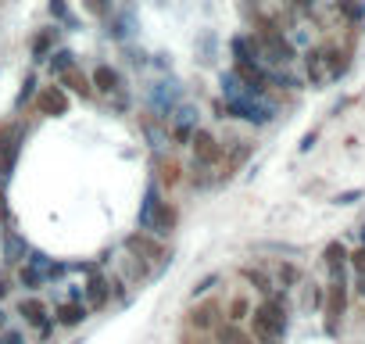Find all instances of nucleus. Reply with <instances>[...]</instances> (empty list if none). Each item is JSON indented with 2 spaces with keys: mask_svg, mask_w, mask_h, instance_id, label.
<instances>
[{
  "mask_svg": "<svg viewBox=\"0 0 365 344\" xmlns=\"http://www.w3.org/2000/svg\"><path fill=\"white\" fill-rule=\"evenodd\" d=\"M19 315L26 319V326H43V323H51V315H47V305L43 301H36V298H26L22 305H19Z\"/></svg>",
  "mask_w": 365,
  "mask_h": 344,
  "instance_id": "19",
  "label": "nucleus"
},
{
  "mask_svg": "<svg viewBox=\"0 0 365 344\" xmlns=\"http://www.w3.org/2000/svg\"><path fill=\"white\" fill-rule=\"evenodd\" d=\"M90 83H93L97 93H115V90H122V76H118V69H111V65H97V69L90 72Z\"/></svg>",
  "mask_w": 365,
  "mask_h": 344,
  "instance_id": "15",
  "label": "nucleus"
},
{
  "mask_svg": "<svg viewBox=\"0 0 365 344\" xmlns=\"http://www.w3.org/2000/svg\"><path fill=\"white\" fill-rule=\"evenodd\" d=\"M336 8H340L351 22H361V19H365V4H358V0H336Z\"/></svg>",
  "mask_w": 365,
  "mask_h": 344,
  "instance_id": "30",
  "label": "nucleus"
},
{
  "mask_svg": "<svg viewBox=\"0 0 365 344\" xmlns=\"http://www.w3.org/2000/svg\"><path fill=\"white\" fill-rule=\"evenodd\" d=\"M190 151H194V161H197L201 168H215V165H222L226 143H222L219 136H212L208 129L197 126V133H194V140H190Z\"/></svg>",
  "mask_w": 365,
  "mask_h": 344,
  "instance_id": "6",
  "label": "nucleus"
},
{
  "mask_svg": "<svg viewBox=\"0 0 365 344\" xmlns=\"http://www.w3.org/2000/svg\"><path fill=\"white\" fill-rule=\"evenodd\" d=\"M361 198V191H347V194H336V205H354Z\"/></svg>",
  "mask_w": 365,
  "mask_h": 344,
  "instance_id": "38",
  "label": "nucleus"
},
{
  "mask_svg": "<svg viewBox=\"0 0 365 344\" xmlns=\"http://www.w3.org/2000/svg\"><path fill=\"white\" fill-rule=\"evenodd\" d=\"M304 72H308V83L312 86H322L329 76H326V61H322V51H308L304 54Z\"/></svg>",
  "mask_w": 365,
  "mask_h": 344,
  "instance_id": "22",
  "label": "nucleus"
},
{
  "mask_svg": "<svg viewBox=\"0 0 365 344\" xmlns=\"http://www.w3.org/2000/svg\"><path fill=\"white\" fill-rule=\"evenodd\" d=\"M33 97H36V76H26V79H22V90H19V97H15V108H26Z\"/></svg>",
  "mask_w": 365,
  "mask_h": 344,
  "instance_id": "29",
  "label": "nucleus"
},
{
  "mask_svg": "<svg viewBox=\"0 0 365 344\" xmlns=\"http://www.w3.org/2000/svg\"><path fill=\"white\" fill-rule=\"evenodd\" d=\"M344 308H347V283L344 280H329V287H326V319H329V330L336 326V319L344 315Z\"/></svg>",
  "mask_w": 365,
  "mask_h": 344,
  "instance_id": "12",
  "label": "nucleus"
},
{
  "mask_svg": "<svg viewBox=\"0 0 365 344\" xmlns=\"http://www.w3.org/2000/svg\"><path fill=\"white\" fill-rule=\"evenodd\" d=\"M58 36H61L58 22H54V26H43V29L29 40V54H33V61H47V58H51V51L58 47Z\"/></svg>",
  "mask_w": 365,
  "mask_h": 344,
  "instance_id": "13",
  "label": "nucleus"
},
{
  "mask_svg": "<svg viewBox=\"0 0 365 344\" xmlns=\"http://www.w3.org/2000/svg\"><path fill=\"white\" fill-rule=\"evenodd\" d=\"M154 65L158 69H172V54H154Z\"/></svg>",
  "mask_w": 365,
  "mask_h": 344,
  "instance_id": "41",
  "label": "nucleus"
},
{
  "mask_svg": "<svg viewBox=\"0 0 365 344\" xmlns=\"http://www.w3.org/2000/svg\"><path fill=\"white\" fill-rule=\"evenodd\" d=\"M108 301H111V280L101 273H90V280L83 283V305L101 312V308H108Z\"/></svg>",
  "mask_w": 365,
  "mask_h": 344,
  "instance_id": "10",
  "label": "nucleus"
},
{
  "mask_svg": "<svg viewBox=\"0 0 365 344\" xmlns=\"http://www.w3.org/2000/svg\"><path fill=\"white\" fill-rule=\"evenodd\" d=\"M8 219H11V205H8V194L0 191V226H4Z\"/></svg>",
  "mask_w": 365,
  "mask_h": 344,
  "instance_id": "37",
  "label": "nucleus"
},
{
  "mask_svg": "<svg viewBox=\"0 0 365 344\" xmlns=\"http://www.w3.org/2000/svg\"><path fill=\"white\" fill-rule=\"evenodd\" d=\"M322 61H326V76L329 79H336V76H344L347 72V51H336V47H329V51H322Z\"/></svg>",
  "mask_w": 365,
  "mask_h": 344,
  "instance_id": "24",
  "label": "nucleus"
},
{
  "mask_svg": "<svg viewBox=\"0 0 365 344\" xmlns=\"http://www.w3.org/2000/svg\"><path fill=\"white\" fill-rule=\"evenodd\" d=\"M215 333L222 344H255V337H247L240 330V323H222V326H215Z\"/></svg>",
  "mask_w": 365,
  "mask_h": 344,
  "instance_id": "25",
  "label": "nucleus"
},
{
  "mask_svg": "<svg viewBox=\"0 0 365 344\" xmlns=\"http://www.w3.org/2000/svg\"><path fill=\"white\" fill-rule=\"evenodd\" d=\"M197 118H201V111H197L194 104L182 101V104L168 115V140H172L175 147H190V140H194V133H197Z\"/></svg>",
  "mask_w": 365,
  "mask_h": 344,
  "instance_id": "5",
  "label": "nucleus"
},
{
  "mask_svg": "<svg viewBox=\"0 0 365 344\" xmlns=\"http://www.w3.org/2000/svg\"><path fill=\"white\" fill-rule=\"evenodd\" d=\"M83 8H86V15H93V19L104 22L115 11V0H83Z\"/></svg>",
  "mask_w": 365,
  "mask_h": 344,
  "instance_id": "26",
  "label": "nucleus"
},
{
  "mask_svg": "<svg viewBox=\"0 0 365 344\" xmlns=\"http://www.w3.org/2000/svg\"><path fill=\"white\" fill-rule=\"evenodd\" d=\"M347 258H351V265H354L358 273H365V248H358V251H351Z\"/></svg>",
  "mask_w": 365,
  "mask_h": 344,
  "instance_id": "36",
  "label": "nucleus"
},
{
  "mask_svg": "<svg viewBox=\"0 0 365 344\" xmlns=\"http://www.w3.org/2000/svg\"><path fill=\"white\" fill-rule=\"evenodd\" d=\"M215 47H219L215 33H212V29H205V33H201V54H205L201 61H205V65H212V61H215Z\"/></svg>",
  "mask_w": 365,
  "mask_h": 344,
  "instance_id": "28",
  "label": "nucleus"
},
{
  "mask_svg": "<svg viewBox=\"0 0 365 344\" xmlns=\"http://www.w3.org/2000/svg\"><path fill=\"white\" fill-rule=\"evenodd\" d=\"M240 276H244L247 283H255V290H262L265 298H269V294H276V283H272V276H269L265 269H258V265H244V269H240Z\"/></svg>",
  "mask_w": 365,
  "mask_h": 344,
  "instance_id": "23",
  "label": "nucleus"
},
{
  "mask_svg": "<svg viewBox=\"0 0 365 344\" xmlns=\"http://www.w3.org/2000/svg\"><path fill=\"white\" fill-rule=\"evenodd\" d=\"M215 283H219V276H215V273H212V276H205L201 283H194V298H201V294H208V290H212Z\"/></svg>",
  "mask_w": 365,
  "mask_h": 344,
  "instance_id": "34",
  "label": "nucleus"
},
{
  "mask_svg": "<svg viewBox=\"0 0 365 344\" xmlns=\"http://www.w3.org/2000/svg\"><path fill=\"white\" fill-rule=\"evenodd\" d=\"M251 326H255V337H258L262 344H279V340L287 337V326H290L287 308H283V298H279V294H269V298L251 312Z\"/></svg>",
  "mask_w": 365,
  "mask_h": 344,
  "instance_id": "1",
  "label": "nucleus"
},
{
  "mask_svg": "<svg viewBox=\"0 0 365 344\" xmlns=\"http://www.w3.org/2000/svg\"><path fill=\"white\" fill-rule=\"evenodd\" d=\"M219 312H222V308H219V301H205L201 308H194V312H190V319H187V323H190V330H197V333H201V330L219 326Z\"/></svg>",
  "mask_w": 365,
  "mask_h": 344,
  "instance_id": "17",
  "label": "nucleus"
},
{
  "mask_svg": "<svg viewBox=\"0 0 365 344\" xmlns=\"http://www.w3.org/2000/svg\"><path fill=\"white\" fill-rule=\"evenodd\" d=\"M247 315H251L247 298H233V301H230V323H244Z\"/></svg>",
  "mask_w": 365,
  "mask_h": 344,
  "instance_id": "31",
  "label": "nucleus"
},
{
  "mask_svg": "<svg viewBox=\"0 0 365 344\" xmlns=\"http://www.w3.org/2000/svg\"><path fill=\"white\" fill-rule=\"evenodd\" d=\"M104 33H108V40H115V44H129V36L136 33V15H133V11H111V15L104 19Z\"/></svg>",
  "mask_w": 365,
  "mask_h": 344,
  "instance_id": "11",
  "label": "nucleus"
},
{
  "mask_svg": "<svg viewBox=\"0 0 365 344\" xmlns=\"http://www.w3.org/2000/svg\"><path fill=\"white\" fill-rule=\"evenodd\" d=\"M0 344H26V333H22V330H4Z\"/></svg>",
  "mask_w": 365,
  "mask_h": 344,
  "instance_id": "35",
  "label": "nucleus"
},
{
  "mask_svg": "<svg viewBox=\"0 0 365 344\" xmlns=\"http://www.w3.org/2000/svg\"><path fill=\"white\" fill-rule=\"evenodd\" d=\"M222 118H244L251 126H269L276 108L265 97H222Z\"/></svg>",
  "mask_w": 365,
  "mask_h": 344,
  "instance_id": "3",
  "label": "nucleus"
},
{
  "mask_svg": "<svg viewBox=\"0 0 365 344\" xmlns=\"http://www.w3.org/2000/svg\"><path fill=\"white\" fill-rule=\"evenodd\" d=\"M125 251L136 258V262H168L165 258V248H161V241L154 237V233H147V230H140V233H129L125 237Z\"/></svg>",
  "mask_w": 365,
  "mask_h": 344,
  "instance_id": "8",
  "label": "nucleus"
},
{
  "mask_svg": "<svg viewBox=\"0 0 365 344\" xmlns=\"http://www.w3.org/2000/svg\"><path fill=\"white\" fill-rule=\"evenodd\" d=\"M230 51H233V61H262L255 33H237V36L230 40Z\"/></svg>",
  "mask_w": 365,
  "mask_h": 344,
  "instance_id": "14",
  "label": "nucleus"
},
{
  "mask_svg": "<svg viewBox=\"0 0 365 344\" xmlns=\"http://www.w3.org/2000/svg\"><path fill=\"white\" fill-rule=\"evenodd\" d=\"M147 104H150V111L158 118L168 122V115L182 104V86L175 79H158L154 86H147Z\"/></svg>",
  "mask_w": 365,
  "mask_h": 344,
  "instance_id": "4",
  "label": "nucleus"
},
{
  "mask_svg": "<svg viewBox=\"0 0 365 344\" xmlns=\"http://www.w3.org/2000/svg\"><path fill=\"white\" fill-rule=\"evenodd\" d=\"M361 244H365V230H361Z\"/></svg>",
  "mask_w": 365,
  "mask_h": 344,
  "instance_id": "43",
  "label": "nucleus"
},
{
  "mask_svg": "<svg viewBox=\"0 0 365 344\" xmlns=\"http://www.w3.org/2000/svg\"><path fill=\"white\" fill-rule=\"evenodd\" d=\"M0 330H8V312L0 308Z\"/></svg>",
  "mask_w": 365,
  "mask_h": 344,
  "instance_id": "42",
  "label": "nucleus"
},
{
  "mask_svg": "<svg viewBox=\"0 0 365 344\" xmlns=\"http://www.w3.org/2000/svg\"><path fill=\"white\" fill-rule=\"evenodd\" d=\"M122 51H125V61H129V65H140V69H143V65H150L143 51H136V47H129V44H122Z\"/></svg>",
  "mask_w": 365,
  "mask_h": 344,
  "instance_id": "33",
  "label": "nucleus"
},
{
  "mask_svg": "<svg viewBox=\"0 0 365 344\" xmlns=\"http://www.w3.org/2000/svg\"><path fill=\"white\" fill-rule=\"evenodd\" d=\"M297 280H301V269L290 265V262H283V265H279V283H283V287H294Z\"/></svg>",
  "mask_w": 365,
  "mask_h": 344,
  "instance_id": "32",
  "label": "nucleus"
},
{
  "mask_svg": "<svg viewBox=\"0 0 365 344\" xmlns=\"http://www.w3.org/2000/svg\"><path fill=\"white\" fill-rule=\"evenodd\" d=\"M47 11H51V19H54V22H61V26H65V22L72 19V8H68V0H47Z\"/></svg>",
  "mask_w": 365,
  "mask_h": 344,
  "instance_id": "27",
  "label": "nucleus"
},
{
  "mask_svg": "<svg viewBox=\"0 0 365 344\" xmlns=\"http://www.w3.org/2000/svg\"><path fill=\"white\" fill-rule=\"evenodd\" d=\"M86 312H90V308L72 298V301H65V305L58 308V319H54V323H58V326H79V323L86 319Z\"/></svg>",
  "mask_w": 365,
  "mask_h": 344,
  "instance_id": "21",
  "label": "nucleus"
},
{
  "mask_svg": "<svg viewBox=\"0 0 365 344\" xmlns=\"http://www.w3.org/2000/svg\"><path fill=\"white\" fill-rule=\"evenodd\" d=\"M322 262H326V269H329V276H333V280H344V265H347V251H344V244H340V241H333V244H326V251H322Z\"/></svg>",
  "mask_w": 365,
  "mask_h": 344,
  "instance_id": "18",
  "label": "nucleus"
},
{
  "mask_svg": "<svg viewBox=\"0 0 365 344\" xmlns=\"http://www.w3.org/2000/svg\"><path fill=\"white\" fill-rule=\"evenodd\" d=\"M58 83L68 90V93H76V97H93V83H90V76L76 65V69H68L65 76H58Z\"/></svg>",
  "mask_w": 365,
  "mask_h": 344,
  "instance_id": "16",
  "label": "nucleus"
},
{
  "mask_svg": "<svg viewBox=\"0 0 365 344\" xmlns=\"http://www.w3.org/2000/svg\"><path fill=\"white\" fill-rule=\"evenodd\" d=\"M79 61H76V51H68V47H54L51 51V58H47V69H51V76L58 79V76H65L68 69H76Z\"/></svg>",
  "mask_w": 365,
  "mask_h": 344,
  "instance_id": "20",
  "label": "nucleus"
},
{
  "mask_svg": "<svg viewBox=\"0 0 365 344\" xmlns=\"http://www.w3.org/2000/svg\"><path fill=\"white\" fill-rule=\"evenodd\" d=\"M22 147H26V126L22 122H0V180L4 183L15 176Z\"/></svg>",
  "mask_w": 365,
  "mask_h": 344,
  "instance_id": "2",
  "label": "nucleus"
},
{
  "mask_svg": "<svg viewBox=\"0 0 365 344\" xmlns=\"http://www.w3.org/2000/svg\"><path fill=\"white\" fill-rule=\"evenodd\" d=\"M33 104H36V111L43 115V118H61V115H68V90L61 86V83H51V86H43V90H36V97H33Z\"/></svg>",
  "mask_w": 365,
  "mask_h": 344,
  "instance_id": "7",
  "label": "nucleus"
},
{
  "mask_svg": "<svg viewBox=\"0 0 365 344\" xmlns=\"http://www.w3.org/2000/svg\"><path fill=\"white\" fill-rule=\"evenodd\" d=\"M290 4H294L297 11H312V8L319 4V0H290Z\"/></svg>",
  "mask_w": 365,
  "mask_h": 344,
  "instance_id": "40",
  "label": "nucleus"
},
{
  "mask_svg": "<svg viewBox=\"0 0 365 344\" xmlns=\"http://www.w3.org/2000/svg\"><path fill=\"white\" fill-rule=\"evenodd\" d=\"M26 255H29V241L19 230H11V226L0 230V258H4L8 265H22Z\"/></svg>",
  "mask_w": 365,
  "mask_h": 344,
  "instance_id": "9",
  "label": "nucleus"
},
{
  "mask_svg": "<svg viewBox=\"0 0 365 344\" xmlns=\"http://www.w3.org/2000/svg\"><path fill=\"white\" fill-rule=\"evenodd\" d=\"M8 294H11V276L0 273V298H8Z\"/></svg>",
  "mask_w": 365,
  "mask_h": 344,
  "instance_id": "39",
  "label": "nucleus"
}]
</instances>
